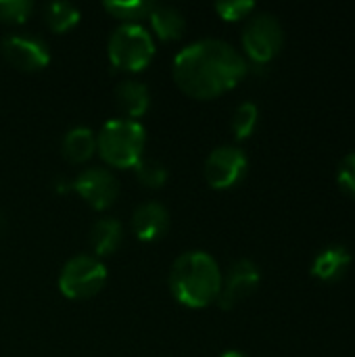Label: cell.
I'll list each match as a JSON object with an SVG mask.
<instances>
[{
  "instance_id": "cell-3",
  "label": "cell",
  "mask_w": 355,
  "mask_h": 357,
  "mask_svg": "<svg viewBox=\"0 0 355 357\" xmlns=\"http://www.w3.org/2000/svg\"><path fill=\"white\" fill-rule=\"evenodd\" d=\"M146 144L144 128L134 119H109L96 134V151L111 167L130 169L142 161Z\"/></svg>"
},
{
  "instance_id": "cell-4",
  "label": "cell",
  "mask_w": 355,
  "mask_h": 357,
  "mask_svg": "<svg viewBox=\"0 0 355 357\" xmlns=\"http://www.w3.org/2000/svg\"><path fill=\"white\" fill-rule=\"evenodd\" d=\"M109 61L123 71H142L155 56V40L140 23H123L109 38Z\"/></svg>"
},
{
  "instance_id": "cell-11",
  "label": "cell",
  "mask_w": 355,
  "mask_h": 357,
  "mask_svg": "<svg viewBox=\"0 0 355 357\" xmlns=\"http://www.w3.org/2000/svg\"><path fill=\"white\" fill-rule=\"evenodd\" d=\"M132 230H134L136 238H140L142 243H155V241L163 238L165 232L169 230L167 209L157 201L142 203L140 207H136V211L132 215Z\"/></svg>"
},
{
  "instance_id": "cell-16",
  "label": "cell",
  "mask_w": 355,
  "mask_h": 357,
  "mask_svg": "<svg viewBox=\"0 0 355 357\" xmlns=\"http://www.w3.org/2000/svg\"><path fill=\"white\" fill-rule=\"evenodd\" d=\"M123 241V228L113 218H100L90 230V247L98 257L113 255Z\"/></svg>"
},
{
  "instance_id": "cell-5",
  "label": "cell",
  "mask_w": 355,
  "mask_h": 357,
  "mask_svg": "<svg viewBox=\"0 0 355 357\" xmlns=\"http://www.w3.org/2000/svg\"><path fill=\"white\" fill-rule=\"evenodd\" d=\"M107 282V268L94 255L71 257L59 274V291L63 297L80 301L90 299L103 291Z\"/></svg>"
},
{
  "instance_id": "cell-7",
  "label": "cell",
  "mask_w": 355,
  "mask_h": 357,
  "mask_svg": "<svg viewBox=\"0 0 355 357\" xmlns=\"http://www.w3.org/2000/svg\"><path fill=\"white\" fill-rule=\"evenodd\" d=\"M249 159L243 149L224 144L209 153L205 161V180L213 190H228L247 176Z\"/></svg>"
},
{
  "instance_id": "cell-19",
  "label": "cell",
  "mask_w": 355,
  "mask_h": 357,
  "mask_svg": "<svg viewBox=\"0 0 355 357\" xmlns=\"http://www.w3.org/2000/svg\"><path fill=\"white\" fill-rule=\"evenodd\" d=\"M257 121H259L257 105L255 102H243L234 111V117H232V132H234L236 140H247L255 132Z\"/></svg>"
},
{
  "instance_id": "cell-15",
  "label": "cell",
  "mask_w": 355,
  "mask_h": 357,
  "mask_svg": "<svg viewBox=\"0 0 355 357\" xmlns=\"http://www.w3.org/2000/svg\"><path fill=\"white\" fill-rule=\"evenodd\" d=\"M61 151H63V157L67 161L86 163L96 153V134L86 126L71 128L63 138Z\"/></svg>"
},
{
  "instance_id": "cell-20",
  "label": "cell",
  "mask_w": 355,
  "mask_h": 357,
  "mask_svg": "<svg viewBox=\"0 0 355 357\" xmlns=\"http://www.w3.org/2000/svg\"><path fill=\"white\" fill-rule=\"evenodd\" d=\"M136 178L144 188H161L167 182V169L161 161L157 159H144L134 167Z\"/></svg>"
},
{
  "instance_id": "cell-22",
  "label": "cell",
  "mask_w": 355,
  "mask_h": 357,
  "mask_svg": "<svg viewBox=\"0 0 355 357\" xmlns=\"http://www.w3.org/2000/svg\"><path fill=\"white\" fill-rule=\"evenodd\" d=\"M253 10H255L253 0H220V2H216V13L224 21H230V23L249 17Z\"/></svg>"
},
{
  "instance_id": "cell-18",
  "label": "cell",
  "mask_w": 355,
  "mask_h": 357,
  "mask_svg": "<svg viewBox=\"0 0 355 357\" xmlns=\"http://www.w3.org/2000/svg\"><path fill=\"white\" fill-rule=\"evenodd\" d=\"M103 8L115 17L121 19L126 23H138L140 19L149 17L153 2H144V0H109L103 4Z\"/></svg>"
},
{
  "instance_id": "cell-14",
  "label": "cell",
  "mask_w": 355,
  "mask_h": 357,
  "mask_svg": "<svg viewBox=\"0 0 355 357\" xmlns=\"http://www.w3.org/2000/svg\"><path fill=\"white\" fill-rule=\"evenodd\" d=\"M149 21H151L155 36L163 42L182 38V33L186 29L184 15L172 4H153V8L149 13Z\"/></svg>"
},
{
  "instance_id": "cell-6",
  "label": "cell",
  "mask_w": 355,
  "mask_h": 357,
  "mask_svg": "<svg viewBox=\"0 0 355 357\" xmlns=\"http://www.w3.org/2000/svg\"><path fill=\"white\" fill-rule=\"evenodd\" d=\"M285 29L280 21L270 13L251 17L243 29V50L255 65H268L282 48Z\"/></svg>"
},
{
  "instance_id": "cell-13",
  "label": "cell",
  "mask_w": 355,
  "mask_h": 357,
  "mask_svg": "<svg viewBox=\"0 0 355 357\" xmlns=\"http://www.w3.org/2000/svg\"><path fill=\"white\" fill-rule=\"evenodd\" d=\"M115 98H117V107L126 115V119H134V121L138 117H142L151 107L149 88L142 82H136V79L121 82L117 86V90H115Z\"/></svg>"
},
{
  "instance_id": "cell-17",
  "label": "cell",
  "mask_w": 355,
  "mask_h": 357,
  "mask_svg": "<svg viewBox=\"0 0 355 357\" xmlns=\"http://www.w3.org/2000/svg\"><path fill=\"white\" fill-rule=\"evenodd\" d=\"M44 21L52 31L65 33L80 23V10L71 2H50L44 8Z\"/></svg>"
},
{
  "instance_id": "cell-23",
  "label": "cell",
  "mask_w": 355,
  "mask_h": 357,
  "mask_svg": "<svg viewBox=\"0 0 355 357\" xmlns=\"http://www.w3.org/2000/svg\"><path fill=\"white\" fill-rule=\"evenodd\" d=\"M337 182L349 197L355 199V151L341 161L337 172Z\"/></svg>"
},
{
  "instance_id": "cell-9",
  "label": "cell",
  "mask_w": 355,
  "mask_h": 357,
  "mask_svg": "<svg viewBox=\"0 0 355 357\" xmlns=\"http://www.w3.org/2000/svg\"><path fill=\"white\" fill-rule=\"evenodd\" d=\"M262 282V272L255 261L239 259L230 266L226 278H222V291L218 297V305L222 310H232L247 297H251Z\"/></svg>"
},
{
  "instance_id": "cell-12",
  "label": "cell",
  "mask_w": 355,
  "mask_h": 357,
  "mask_svg": "<svg viewBox=\"0 0 355 357\" xmlns=\"http://www.w3.org/2000/svg\"><path fill=\"white\" fill-rule=\"evenodd\" d=\"M352 268V253L343 245H331L322 249L314 264H312V276L322 282H339Z\"/></svg>"
},
{
  "instance_id": "cell-10",
  "label": "cell",
  "mask_w": 355,
  "mask_h": 357,
  "mask_svg": "<svg viewBox=\"0 0 355 357\" xmlns=\"http://www.w3.org/2000/svg\"><path fill=\"white\" fill-rule=\"evenodd\" d=\"M0 50L6 63H10L15 69L21 71H38L50 63L48 44L36 36H25V33L6 36L0 44Z\"/></svg>"
},
{
  "instance_id": "cell-21",
  "label": "cell",
  "mask_w": 355,
  "mask_h": 357,
  "mask_svg": "<svg viewBox=\"0 0 355 357\" xmlns=\"http://www.w3.org/2000/svg\"><path fill=\"white\" fill-rule=\"evenodd\" d=\"M33 10L29 0H0V21L6 25H23Z\"/></svg>"
},
{
  "instance_id": "cell-2",
  "label": "cell",
  "mask_w": 355,
  "mask_h": 357,
  "mask_svg": "<svg viewBox=\"0 0 355 357\" xmlns=\"http://www.w3.org/2000/svg\"><path fill=\"white\" fill-rule=\"evenodd\" d=\"M222 278L224 276L209 253L190 251L174 261L169 272V291L178 303L190 310H203L218 301Z\"/></svg>"
},
{
  "instance_id": "cell-24",
  "label": "cell",
  "mask_w": 355,
  "mask_h": 357,
  "mask_svg": "<svg viewBox=\"0 0 355 357\" xmlns=\"http://www.w3.org/2000/svg\"><path fill=\"white\" fill-rule=\"evenodd\" d=\"M222 357H249V356H247V354H243V351H234V349H230V351L222 354Z\"/></svg>"
},
{
  "instance_id": "cell-8",
  "label": "cell",
  "mask_w": 355,
  "mask_h": 357,
  "mask_svg": "<svg viewBox=\"0 0 355 357\" xmlns=\"http://www.w3.org/2000/svg\"><path fill=\"white\" fill-rule=\"evenodd\" d=\"M71 186L96 211L109 209L119 195L117 178L105 167H88L80 172L71 182Z\"/></svg>"
},
{
  "instance_id": "cell-1",
  "label": "cell",
  "mask_w": 355,
  "mask_h": 357,
  "mask_svg": "<svg viewBox=\"0 0 355 357\" xmlns=\"http://www.w3.org/2000/svg\"><path fill=\"white\" fill-rule=\"evenodd\" d=\"M245 56L228 42L207 38L184 46L174 59V79L192 98H216L247 75Z\"/></svg>"
}]
</instances>
